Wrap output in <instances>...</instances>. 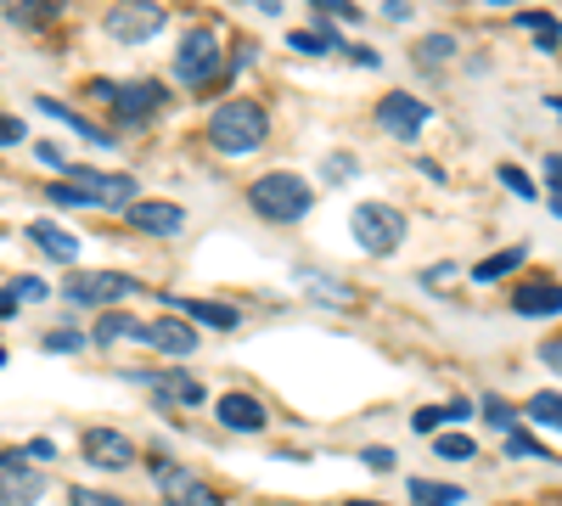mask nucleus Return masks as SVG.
Instances as JSON below:
<instances>
[{
  "label": "nucleus",
  "instance_id": "1",
  "mask_svg": "<svg viewBox=\"0 0 562 506\" xmlns=\"http://www.w3.org/2000/svg\"><path fill=\"white\" fill-rule=\"evenodd\" d=\"M113 338H135L147 349H164V355H192L198 349V327H186V321H135V315L108 310L97 321V344H113Z\"/></svg>",
  "mask_w": 562,
  "mask_h": 506
},
{
  "label": "nucleus",
  "instance_id": "2",
  "mask_svg": "<svg viewBox=\"0 0 562 506\" xmlns=\"http://www.w3.org/2000/svg\"><path fill=\"white\" fill-rule=\"evenodd\" d=\"M265 135H270V119H265L259 102H225V108L209 119L214 153H231V158H237V153H259Z\"/></svg>",
  "mask_w": 562,
  "mask_h": 506
},
{
  "label": "nucleus",
  "instance_id": "3",
  "mask_svg": "<svg viewBox=\"0 0 562 506\" xmlns=\"http://www.w3.org/2000/svg\"><path fill=\"white\" fill-rule=\"evenodd\" d=\"M248 203L265 214V220H304L310 214V203H315V187L310 180H299L293 169H270V175H259L254 187H248Z\"/></svg>",
  "mask_w": 562,
  "mask_h": 506
},
{
  "label": "nucleus",
  "instance_id": "4",
  "mask_svg": "<svg viewBox=\"0 0 562 506\" xmlns=\"http://www.w3.org/2000/svg\"><path fill=\"white\" fill-rule=\"evenodd\" d=\"M90 97L108 102V108H113V119H124V124H147V119L164 108V85H158V79H130V85L90 79Z\"/></svg>",
  "mask_w": 562,
  "mask_h": 506
},
{
  "label": "nucleus",
  "instance_id": "5",
  "mask_svg": "<svg viewBox=\"0 0 562 506\" xmlns=\"http://www.w3.org/2000/svg\"><path fill=\"white\" fill-rule=\"evenodd\" d=\"M349 232H355V243L366 254H394L405 243V214L394 203H360L349 214Z\"/></svg>",
  "mask_w": 562,
  "mask_h": 506
},
{
  "label": "nucleus",
  "instance_id": "6",
  "mask_svg": "<svg viewBox=\"0 0 562 506\" xmlns=\"http://www.w3.org/2000/svg\"><path fill=\"white\" fill-rule=\"evenodd\" d=\"M175 74H180V85H192V90L214 85L220 79V40L209 29H192L180 40V52H175Z\"/></svg>",
  "mask_w": 562,
  "mask_h": 506
},
{
  "label": "nucleus",
  "instance_id": "7",
  "mask_svg": "<svg viewBox=\"0 0 562 506\" xmlns=\"http://www.w3.org/2000/svg\"><path fill=\"white\" fill-rule=\"evenodd\" d=\"M135 293V276H113V270H90V276H68L63 299L68 304H113Z\"/></svg>",
  "mask_w": 562,
  "mask_h": 506
},
{
  "label": "nucleus",
  "instance_id": "8",
  "mask_svg": "<svg viewBox=\"0 0 562 506\" xmlns=\"http://www.w3.org/2000/svg\"><path fill=\"white\" fill-rule=\"evenodd\" d=\"M378 124L394 135V142H416L422 124H428V102H422V97H405V90H389V97L378 102Z\"/></svg>",
  "mask_w": 562,
  "mask_h": 506
},
{
  "label": "nucleus",
  "instance_id": "9",
  "mask_svg": "<svg viewBox=\"0 0 562 506\" xmlns=\"http://www.w3.org/2000/svg\"><path fill=\"white\" fill-rule=\"evenodd\" d=\"M153 479L164 484V495H169V506H225L209 484H198L186 468H175V462H164V456H153Z\"/></svg>",
  "mask_w": 562,
  "mask_h": 506
},
{
  "label": "nucleus",
  "instance_id": "10",
  "mask_svg": "<svg viewBox=\"0 0 562 506\" xmlns=\"http://www.w3.org/2000/svg\"><path fill=\"white\" fill-rule=\"evenodd\" d=\"M158 29H164V12H158V7H113V12H108V34L124 40V45L147 40V34H158Z\"/></svg>",
  "mask_w": 562,
  "mask_h": 506
},
{
  "label": "nucleus",
  "instance_id": "11",
  "mask_svg": "<svg viewBox=\"0 0 562 506\" xmlns=\"http://www.w3.org/2000/svg\"><path fill=\"white\" fill-rule=\"evenodd\" d=\"M85 456H90V462H97V468H130L135 462V445L124 439V434H113V428H90L85 434Z\"/></svg>",
  "mask_w": 562,
  "mask_h": 506
},
{
  "label": "nucleus",
  "instance_id": "12",
  "mask_svg": "<svg viewBox=\"0 0 562 506\" xmlns=\"http://www.w3.org/2000/svg\"><path fill=\"white\" fill-rule=\"evenodd\" d=\"M214 417H220V428H231V434H259V428L270 423V417H265V405H259L254 394H225Z\"/></svg>",
  "mask_w": 562,
  "mask_h": 506
},
{
  "label": "nucleus",
  "instance_id": "13",
  "mask_svg": "<svg viewBox=\"0 0 562 506\" xmlns=\"http://www.w3.org/2000/svg\"><path fill=\"white\" fill-rule=\"evenodd\" d=\"M124 214H130L135 232H147V237H175L180 225H186V209H175V203H135Z\"/></svg>",
  "mask_w": 562,
  "mask_h": 506
},
{
  "label": "nucleus",
  "instance_id": "14",
  "mask_svg": "<svg viewBox=\"0 0 562 506\" xmlns=\"http://www.w3.org/2000/svg\"><path fill=\"white\" fill-rule=\"evenodd\" d=\"M512 310L518 315H562V282H524L512 293Z\"/></svg>",
  "mask_w": 562,
  "mask_h": 506
},
{
  "label": "nucleus",
  "instance_id": "15",
  "mask_svg": "<svg viewBox=\"0 0 562 506\" xmlns=\"http://www.w3.org/2000/svg\"><path fill=\"white\" fill-rule=\"evenodd\" d=\"M130 383H153L158 394H169L180 405H203V383L186 378V372H130Z\"/></svg>",
  "mask_w": 562,
  "mask_h": 506
},
{
  "label": "nucleus",
  "instance_id": "16",
  "mask_svg": "<svg viewBox=\"0 0 562 506\" xmlns=\"http://www.w3.org/2000/svg\"><path fill=\"white\" fill-rule=\"evenodd\" d=\"M45 495V479L34 468H12V473H0V506H34Z\"/></svg>",
  "mask_w": 562,
  "mask_h": 506
},
{
  "label": "nucleus",
  "instance_id": "17",
  "mask_svg": "<svg viewBox=\"0 0 562 506\" xmlns=\"http://www.w3.org/2000/svg\"><path fill=\"white\" fill-rule=\"evenodd\" d=\"M34 108H40L45 119H63V124H68L74 135H85V142H90V147H113V135H108L102 124H90V119H79V113H74V108H63L57 97H40Z\"/></svg>",
  "mask_w": 562,
  "mask_h": 506
},
{
  "label": "nucleus",
  "instance_id": "18",
  "mask_svg": "<svg viewBox=\"0 0 562 506\" xmlns=\"http://www.w3.org/2000/svg\"><path fill=\"white\" fill-rule=\"evenodd\" d=\"M186 315H192V321H203V327H214V333H231V327H237V304H214V299H175Z\"/></svg>",
  "mask_w": 562,
  "mask_h": 506
},
{
  "label": "nucleus",
  "instance_id": "19",
  "mask_svg": "<svg viewBox=\"0 0 562 506\" xmlns=\"http://www.w3.org/2000/svg\"><path fill=\"white\" fill-rule=\"evenodd\" d=\"M411 501L416 506H456V501H467V490L445 484V479H411Z\"/></svg>",
  "mask_w": 562,
  "mask_h": 506
},
{
  "label": "nucleus",
  "instance_id": "20",
  "mask_svg": "<svg viewBox=\"0 0 562 506\" xmlns=\"http://www.w3.org/2000/svg\"><path fill=\"white\" fill-rule=\"evenodd\" d=\"M524 259H529V248H524V243H518V248H501V254H490V259H479V265H473V282H501V276H512Z\"/></svg>",
  "mask_w": 562,
  "mask_h": 506
},
{
  "label": "nucleus",
  "instance_id": "21",
  "mask_svg": "<svg viewBox=\"0 0 562 506\" xmlns=\"http://www.w3.org/2000/svg\"><path fill=\"white\" fill-rule=\"evenodd\" d=\"M29 237H34V243H40L45 254H52V259H63V265H68V259L79 254V243H74L68 232H57L52 220H34V225H29Z\"/></svg>",
  "mask_w": 562,
  "mask_h": 506
},
{
  "label": "nucleus",
  "instance_id": "22",
  "mask_svg": "<svg viewBox=\"0 0 562 506\" xmlns=\"http://www.w3.org/2000/svg\"><path fill=\"white\" fill-rule=\"evenodd\" d=\"M467 417H473V405H434V411H416L411 428H416V434H434V428H445V423H467Z\"/></svg>",
  "mask_w": 562,
  "mask_h": 506
},
{
  "label": "nucleus",
  "instance_id": "23",
  "mask_svg": "<svg viewBox=\"0 0 562 506\" xmlns=\"http://www.w3.org/2000/svg\"><path fill=\"white\" fill-rule=\"evenodd\" d=\"M456 57V40L450 34H428V40H416V68H445Z\"/></svg>",
  "mask_w": 562,
  "mask_h": 506
},
{
  "label": "nucleus",
  "instance_id": "24",
  "mask_svg": "<svg viewBox=\"0 0 562 506\" xmlns=\"http://www.w3.org/2000/svg\"><path fill=\"white\" fill-rule=\"evenodd\" d=\"M524 417H529L535 428H562V394H551V389H546V394H535Z\"/></svg>",
  "mask_w": 562,
  "mask_h": 506
},
{
  "label": "nucleus",
  "instance_id": "25",
  "mask_svg": "<svg viewBox=\"0 0 562 506\" xmlns=\"http://www.w3.org/2000/svg\"><path fill=\"white\" fill-rule=\"evenodd\" d=\"M293 52H304V57H326V52H344V45L326 34V29H299V34H293Z\"/></svg>",
  "mask_w": 562,
  "mask_h": 506
},
{
  "label": "nucleus",
  "instance_id": "26",
  "mask_svg": "<svg viewBox=\"0 0 562 506\" xmlns=\"http://www.w3.org/2000/svg\"><path fill=\"white\" fill-rule=\"evenodd\" d=\"M518 23H524V29H535V34H540V52H557V40H562V23H557V18H551V12H524V18H518Z\"/></svg>",
  "mask_w": 562,
  "mask_h": 506
},
{
  "label": "nucleus",
  "instance_id": "27",
  "mask_svg": "<svg viewBox=\"0 0 562 506\" xmlns=\"http://www.w3.org/2000/svg\"><path fill=\"white\" fill-rule=\"evenodd\" d=\"M299 276H304V288H310L315 299H326V304H349V299H355L344 282H321V270H299Z\"/></svg>",
  "mask_w": 562,
  "mask_h": 506
},
{
  "label": "nucleus",
  "instance_id": "28",
  "mask_svg": "<svg viewBox=\"0 0 562 506\" xmlns=\"http://www.w3.org/2000/svg\"><path fill=\"white\" fill-rule=\"evenodd\" d=\"M434 450L445 456V462H473V456H479V445L467 439V434H439V445H434Z\"/></svg>",
  "mask_w": 562,
  "mask_h": 506
},
{
  "label": "nucleus",
  "instance_id": "29",
  "mask_svg": "<svg viewBox=\"0 0 562 506\" xmlns=\"http://www.w3.org/2000/svg\"><path fill=\"white\" fill-rule=\"evenodd\" d=\"M506 456H524V462H535V456H546V445H540L535 434H524V428H512V434H506Z\"/></svg>",
  "mask_w": 562,
  "mask_h": 506
},
{
  "label": "nucleus",
  "instance_id": "30",
  "mask_svg": "<svg viewBox=\"0 0 562 506\" xmlns=\"http://www.w3.org/2000/svg\"><path fill=\"white\" fill-rule=\"evenodd\" d=\"M484 417H490V423H495L501 434H512V428H518V411H512L506 400H495V394L484 400Z\"/></svg>",
  "mask_w": 562,
  "mask_h": 506
},
{
  "label": "nucleus",
  "instance_id": "31",
  "mask_svg": "<svg viewBox=\"0 0 562 506\" xmlns=\"http://www.w3.org/2000/svg\"><path fill=\"white\" fill-rule=\"evenodd\" d=\"M74 349H85V338H79L74 327H57V333H45V355H74Z\"/></svg>",
  "mask_w": 562,
  "mask_h": 506
},
{
  "label": "nucleus",
  "instance_id": "32",
  "mask_svg": "<svg viewBox=\"0 0 562 506\" xmlns=\"http://www.w3.org/2000/svg\"><path fill=\"white\" fill-rule=\"evenodd\" d=\"M501 187H512L518 198H535V187H529V175L518 169V164H501Z\"/></svg>",
  "mask_w": 562,
  "mask_h": 506
},
{
  "label": "nucleus",
  "instance_id": "33",
  "mask_svg": "<svg viewBox=\"0 0 562 506\" xmlns=\"http://www.w3.org/2000/svg\"><path fill=\"white\" fill-rule=\"evenodd\" d=\"M360 462H366L371 473H389V468H394V450H389V445H371V450H360Z\"/></svg>",
  "mask_w": 562,
  "mask_h": 506
},
{
  "label": "nucleus",
  "instance_id": "34",
  "mask_svg": "<svg viewBox=\"0 0 562 506\" xmlns=\"http://www.w3.org/2000/svg\"><path fill=\"white\" fill-rule=\"evenodd\" d=\"M18 142H29V135H23V119L0 113V147H18Z\"/></svg>",
  "mask_w": 562,
  "mask_h": 506
},
{
  "label": "nucleus",
  "instance_id": "35",
  "mask_svg": "<svg viewBox=\"0 0 562 506\" xmlns=\"http://www.w3.org/2000/svg\"><path fill=\"white\" fill-rule=\"evenodd\" d=\"M52 203H63V209H90V198H85L79 187H68V180H63V187H52Z\"/></svg>",
  "mask_w": 562,
  "mask_h": 506
},
{
  "label": "nucleus",
  "instance_id": "36",
  "mask_svg": "<svg viewBox=\"0 0 562 506\" xmlns=\"http://www.w3.org/2000/svg\"><path fill=\"white\" fill-rule=\"evenodd\" d=\"M68 501H74V506H124L119 495H102V490H74Z\"/></svg>",
  "mask_w": 562,
  "mask_h": 506
},
{
  "label": "nucleus",
  "instance_id": "37",
  "mask_svg": "<svg viewBox=\"0 0 562 506\" xmlns=\"http://www.w3.org/2000/svg\"><path fill=\"white\" fill-rule=\"evenodd\" d=\"M344 175H355V158L349 153H333V158H326V180H344Z\"/></svg>",
  "mask_w": 562,
  "mask_h": 506
},
{
  "label": "nucleus",
  "instance_id": "38",
  "mask_svg": "<svg viewBox=\"0 0 562 506\" xmlns=\"http://www.w3.org/2000/svg\"><path fill=\"white\" fill-rule=\"evenodd\" d=\"M40 164H52V169H63V175H68V158H63V147H57V142H40Z\"/></svg>",
  "mask_w": 562,
  "mask_h": 506
},
{
  "label": "nucleus",
  "instance_id": "39",
  "mask_svg": "<svg viewBox=\"0 0 562 506\" xmlns=\"http://www.w3.org/2000/svg\"><path fill=\"white\" fill-rule=\"evenodd\" d=\"M23 456H29V462H52V439H29Z\"/></svg>",
  "mask_w": 562,
  "mask_h": 506
},
{
  "label": "nucleus",
  "instance_id": "40",
  "mask_svg": "<svg viewBox=\"0 0 562 506\" xmlns=\"http://www.w3.org/2000/svg\"><path fill=\"white\" fill-rule=\"evenodd\" d=\"M12 293H18V299H45V288L34 282V276H18V282H12Z\"/></svg>",
  "mask_w": 562,
  "mask_h": 506
},
{
  "label": "nucleus",
  "instance_id": "41",
  "mask_svg": "<svg viewBox=\"0 0 562 506\" xmlns=\"http://www.w3.org/2000/svg\"><path fill=\"white\" fill-rule=\"evenodd\" d=\"M546 180H551L557 198H562V153H551V158H546Z\"/></svg>",
  "mask_w": 562,
  "mask_h": 506
},
{
  "label": "nucleus",
  "instance_id": "42",
  "mask_svg": "<svg viewBox=\"0 0 562 506\" xmlns=\"http://www.w3.org/2000/svg\"><path fill=\"white\" fill-rule=\"evenodd\" d=\"M422 276H428L434 288H445V282H456V265H434V270H422Z\"/></svg>",
  "mask_w": 562,
  "mask_h": 506
},
{
  "label": "nucleus",
  "instance_id": "43",
  "mask_svg": "<svg viewBox=\"0 0 562 506\" xmlns=\"http://www.w3.org/2000/svg\"><path fill=\"white\" fill-rule=\"evenodd\" d=\"M540 360H551L557 372H562V338H546V344H540Z\"/></svg>",
  "mask_w": 562,
  "mask_h": 506
},
{
  "label": "nucleus",
  "instance_id": "44",
  "mask_svg": "<svg viewBox=\"0 0 562 506\" xmlns=\"http://www.w3.org/2000/svg\"><path fill=\"white\" fill-rule=\"evenodd\" d=\"M0 315H18V293L12 288H0Z\"/></svg>",
  "mask_w": 562,
  "mask_h": 506
},
{
  "label": "nucleus",
  "instance_id": "45",
  "mask_svg": "<svg viewBox=\"0 0 562 506\" xmlns=\"http://www.w3.org/2000/svg\"><path fill=\"white\" fill-rule=\"evenodd\" d=\"M551 214H557V220H562V198H551Z\"/></svg>",
  "mask_w": 562,
  "mask_h": 506
},
{
  "label": "nucleus",
  "instance_id": "46",
  "mask_svg": "<svg viewBox=\"0 0 562 506\" xmlns=\"http://www.w3.org/2000/svg\"><path fill=\"white\" fill-rule=\"evenodd\" d=\"M349 506H383V501H349Z\"/></svg>",
  "mask_w": 562,
  "mask_h": 506
}]
</instances>
